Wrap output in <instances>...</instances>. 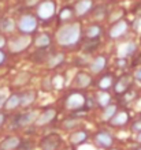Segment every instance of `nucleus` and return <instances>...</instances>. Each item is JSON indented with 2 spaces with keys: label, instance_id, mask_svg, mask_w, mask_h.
Returning <instances> with one entry per match:
<instances>
[{
  "label": "nucleus",
  "instance_id": "nucleus-1",
  "mask_svg": "<svg viewBox=\"0 0 141 150\" xmlns=\"http://www.w3.org/2000/svg\"><path fill=\"white\" fill-rule=\"evenodd\" d=\"M56 41L60 47L73 48L81 41V25L69 23L59 29L56 33Z\"/></svg>",
  "mask_w": 141,
  "mask_h": 150
},
{
  "label": "nucleus",
  "instance_id": "nucleus-2",
  "mask_svg": "<svg viewBox=\"0 0 141 150\" xmlns=\"http://www.w3.org/2000/svg\"><path fill=\"white\" fill-rule=\"evenodd\" d=\"M37 26H39V22H37V18L34 15H30V14H25V15L21 16L19 22H18V29L22 34H26L29 36L30 33L36 32L37 30Z\"/></svg>",
  "mask_w": 141,
  "mask_h": 150
},
{
  "label": "nucleus",
  "instance_id": "nucleus-3",
  "mask_svg": "<svg viewBox=\"0 0 141 150\" xmlns=\"http://www.w3.org/2000/svg\"><path fill=\"white\" fill-rule=\"evenodd\" d=\"M85 104H86V97L82 94V93H78V91L70 93L69 97L66 98V108L70 109V111L82 109Z\"/></svg>",
  "mask_w": 141,
  "mask_h": 150
},
{
  "label": "nucleus",
  "instance_id": "nucleus-4",
  "mask_svg": "<svg viewBox=\"0 0 141 150\" xmlns=\"http://www.w3.org/2000/svg\"><path fill=\"white\" fill-rule=\"evenodd\" d=\"M30 44H31V38L25 34V36H21V37H16V38L11 40L8 42V48H10V51L12 53H19V52L25 51Z\"/></svg>",
  "mask_w": 141,
  "mask_h": 150
},
{
  "label": "nucleus",
  "instance_id": "nucleus-5",
  "mask_svg": "<svg viewBox=\"0 0 141 150\" xmlns=\"http://www.w3.org/2000/svg\"><path fill=\"white\" fill-rule=\"evenodd\" d=\"M56 11V4L54 1H44L37 7V16L40 19L48 21L55 15Z\"/></svg>",
  "mask_w": 141,
  "mask_h": 150
},
{
  "label": "nucleus",
  "instance_id": "nucleus-6",
  "mask_svg": "<svg viewBox=\"0 0 141 150\" xmlns=\"http://www.w3.org/2000/svg\"><path fill=\"white\" fill-rule=\"evenodd\" d=\"M127 30H129V23L125 19H121L111 26L110 32H108V37L111 40H118L125 36L126 33H127Z\"/></svg>",
  "mask_w": 141,
  "mask_h": 150
},
{
  "label": "nucleus",
  "instance_id": "nucleus-7",
  "mask_svg": "<svg viewBox=\"0 0 141 150\" xmlns=\"http://www.w3.org/2000/svg\"><path fill=\"white\" fill-rule=\"evenodd\" d=\"M93 139L96 146L102 147V149H110L114 143V137L107 131H99L97 134L94 135Z\"/></svg>",
  "mask_w": 141,
  "mask_h": 150
},
{
  "label": "nucleus",
  "instance_id": "nucleus-8",
  "mask_svg": "<svg viewBox=\"0 0 141 150\" xmlns=\"http://www.w3.org/2000/svg\"><path fill=\"white\" fill-rule=\"evenodd\" d=\"M132 86V76L130 75H122L117 82L114 83V91L117 94H125L126 91H129Z\"/></svg>",
  "mask_w": 141,
  "mask_h": 150
},
{
  "label": "nucleus",
  "instance_id": "nucleus-9",
  "mask_svg": "<svg viewBox=\"0 0 141 150\" xmlns=\"http://www.w3.org/2000/svg\"><path fill=\"white\" fill-rule=\"evenodd\" d=\"M93 10V0H78L74 6V14L77 16H85Z\"/></svg>",
  "mask_w": 141,
  "mask_h": 150
},
{
  "label": "nucleus",
  "instance_id": "nucleus-10",
  "mask_svg": "<svg viewBox=\"0 0 141 150\" xmlns=\"http://www.w3.org/2000/svg\"><path fill=\"white\" fill-rule=\"evenodd\" d=\"M60 145V137L56 134L48 135L41 141V150H56Z\"/></svg>",
  "mask_w": 141,
  "mask_h": 150
},
{
  "label": "nucleus",
  "instance_id": "nucleus-11",
  "mask_svg": "<svg viewBox=\"0 0 141 150\" xmlns=\"http://www.w3.org/2000/svg\"><path fill=\"white\" fill-rule=\"evenodd\" d=\"M36 120H37V113L36 112H26V113L18 115L15 123L18 127H25L31 124V123H34Z\"/></svg>",
  "mask_w": 141,
  "mask_h": 150
},
{
  "label": "nucleus",
  "instance_id": "nucleus-12",
  "mask_svg": "<svg viewBox=\"0 0 141 150\" xmlns=\"http://www.w3.org/2000/svg\"><path fill=\"white\" fill-rule=\"evenodd\" d=\"M129 119H130V116H129L127 112L126 111H119V112H117V113L114 115V117L111 119L108 123H110L112 127H122V126H125V124H127Z\"/></svg>",
  "mask_w": 141,
  "mask_h": 150
},
{
  "label": "nucleus",
  "instance_id": "nucleus-13",
  "mask_svg": "<svg viewBox=\"0 0 141 150\" xmlns=\"http://www.w3.org/2000/svg\"><path fill=\"white\" fill-rule=\"evenodd\" d=\"M56 116V111L55 109H52V108H49V109H47V111L44 112V113H41L37 117V120H36V126H44V124H48V123H51L54 119H55Z\"/></svg>",
  "mask_w": 141,
  "mask_h": 150
},
{
  "label": "nucleus",
  "instance_id": "nucleus-14",
  "mask_svg": "<svg viewBox=\"0 0 141 150\" xmlns=\"http://www.w3.org/2000/svg\"><path fill=\"white\" fill-rule=\"evenodd\" d=\"M92 83V78H90L89 74H86V72H78V74L75 75L74 78V85L79 89H85L88 87Z\"/></svg>",
  "mask_w": 141,
  "mask_h": 150
},
{
  "label": "nucleus",
  "instance_id": "nucleus-15",
  "mask_svg": "<svg viewBox=\"0 0 141 150\" xmlns=\"http://www.w3.org/2000/svg\"><path fill=\"white\" fill-rule=\"evenodd\" d=\"M107 66V59L104 56H97V57H94L93 62H90V71L94 72V74H97V72H102Z\"/></svg>",
  "mask_w": 141,
  "mask_h": 150
},
{
  "label": "nucleus",
  "instance_id": "nucleus-16",
  "mask_svg": "<svg viewBox=\"0 0 141 150\" xmlns=\"http://www.w3.org/2000/svg\"><path fill=\"white\" fill-rule=\"evenodd\" d=\"M21 145V139L18 137H8L1 142L0 149L1 150H15Z\"/></svg>",
  "mask_w": 141,
  "mask_h": 150
},
{
  "label": "nucleus",
  "instance_id": "nucleus-17",
  "mask_svg": "<svg viewBox=\"0 0 141 150\" xmlns=\"http://www.w3.org/2000/svg\"><path fill=\"white\" fill-rule=\"evenodd\" d=\"M134 52H136V44L134 42H125L119 47L118 55H119V57H122V59H126V57H129V56L133 55Z\"/></svg>",
  "mask_w": 141,
  "mask_h": 150
},
{
  "label": "nucleus",
  "instance_id": "nucleus-18",
  "mask_svg": "<svg viewBox=\"0 0 141 150\" xmlns=\"http://www.w3.org/2000/svg\"><path fill=\"white\" fill-rule=\"evenodd\" d=\"M86 139H88V132L85 130H78L70 137V142L74 146H79V145L86 142Z\"/></svg>",
  "mask_w": 141,
  "mask_h": 150
},
{
  "label": "nucleus",
  "instance_id": "nucleus-19",
  "mask_svg": "<svg viewBox=\"0 0 141 150\" xmlns=\"http://www.w3.org/2000/svg\"><path fill=\"white\" fill-rule=\"evenodd\" d=\"M114 76L112 75H110V74H106V75H103L102 78L97 81V86H99V89L100 90H103V91H106V90H108V89H111V87L114 86Z\"/></svg>",
  "mask_w": 141,
  "mask_h": 150
},
{
  "label": "nucleus",
  "instance_id": "nucleus-20",
  "mask_svg": "<svg viewBox=\"0 0 141 150\" xmlns=\"http://www.w3.org/2000/svg\"><path fill=\"white\" fill-rule=\"evenodd\" d=\"M102 34H103V28L100 25H90L89 28L86 29V33H85L88 40H97Z\"/></svg>",
  "mask_w": 141,
  "mask_h": 150
},
{
  "label": "nucleus",
  "instance_id": "nucleus-21",
  "mask_svg": "<svg viewBox=\"0 0 141 150\" xmlns=\"http://www.w3.org/2000/svg\"><path fill=\"white\" fill-rule=\"evenodd\" d=\"M96 104L100 108H107L111 104V94L107 91H99L96 94Z\"/></svg>",
  "mask_w": 141,
  "mask_h": 150
},
{
  "label": "nucleus",
  "instance_id": "nucleus-22",
  "mask_svg": "<svg viewBox=\"0 0 141 150\" xmlns=\"http://www.w3.org/2000/svg\"><path fill=\"white\" fill-rule=\"evenodd\" d=\"M18 107H21V96L19 94H12L10 96L4 104V108L7 109V111H14Z\"/></svg>",
  "mask_w": 141,
  "mask_h": 150
},
{
  "label": "nucleus",
  "instance_id": "nucleus-23",
  "mask_svg": "<svg viewBox=\"0 0 141 150\" xmlns=\"http://www.w3.org/2000/svg\"><path fill=\"white\" fill-rule=\"evenodd\" d=\"M49 44H51V37L48 36V34H45V33L40 34V36H37V37L34 38V45H36L37 48H40V49H44V48H47Z\"/></svg>",
  "mask_w": 141,
  "mask_h": 150
},
{
  "label": "nucleus",
  "instance_id": "nucleus-24",
  "mask_svg": "<svg viewBox=\"0 0 141 150\" xmlns=\"http://www.w3.org/2000/svg\"><path fill=\"white\" fill-rule=\"evenodd\" d=\"M63 62H64V55L63 53H56V55H52L51 57H48L47 66L49 68H55V67H59Z\"/></svg>",
  "mask_w": 141,
  "mask_h": 150
},
{
  "label": "nucleus",
  "instance_id": "nucleus-25",
  "mask_svg": "<svg viewBox=\"0 0 141 150\" xmlns=\"http://www.w3.org/2000/svg\"><path fill=\"white\" fill-rule=\"evenodd\" d=\"M118 112V107L114 105V104H110L107 108H104V112H103V120H107L110 122L111 119L114 117V115Z\"/></svg>",
  "mask_w": 141,
  "mask_h": 150
},
{
  "label": "nucleus",
  "instance_id": "nucleus-26",
  "mask_svg": "<svg viewBox=\"0 0 141 150\" xmlns=\"http://www.w3.org/2000/svg\"><path fill=\"white\" fill-rule=\"evenodd\" d=\"M34 100H36V93H33V91L24 93V94H21V105L22 107H28L31 103H34Z\"/></svg>",
  "mask_w": 141,
  "mask_h": 150
},
{
  "label": "nucleus",
  "instance_id": "nucleus-27",
  "mask_svg": "<svg viewBox=\"0 0 141 150\" xmlns=\"http://www.w3.org/2000/svg\"><path fill=\"white\" fill-rule=\"evenodd\" d=\"M79 124H81V122H79L78 119L74 117V116H71V117H67L66 120H63L62 127L64 130H71V128H74V127H78Z\"/></svg>",
  "mask_w": 141,
  "mask_h": 150
},
{
  "label": "nucleus",
  "instance_id": "nucleus-28",
  "mask_svg": "<svg viewBox=\"0 0 141 150\" xmlns=\"http://www.w3.org/2000/svg\"><path fill=\"white\" fill-rule=\"evenodd\" d=\"M14 28H15V23H14V21L10 19V18H4V19L0 22V29L6 33L12 32Z\"/></svg>",
  "mask_w": 141,
  "mask_h": 150
},
{
  "label": "nucleus",
  "instance_id": "nucleus-29",
  "mask_svg": "<svg viewBox=\"0 0 141 150\" xmlns=\"http://www.w3.org/2000/svg\"><path fill=\"white\" fill-rule=\"evenodd\" d=\"M73 14H74V10H73L71 7L62 8V11L59 12V21H62V22H64V21H69L70 18H73Z\"/></svg>",
  "mask_w": 141,
  "mask_h": 150
},
{
  "label": "nucleus",
  "instance_id": "nucleus-30",
  "mask_svg": "<svg viewBox=\"0 0 141 150\" xmlns=\"http://www.w3.org/2000/svg\"><path fill=\"white\" fill-rule=\"evenodd\" d=\"M93 16L96 19H102L106 16V6H99L93 10Z\"/></svg>",
  "mask_w": 141,
  "mask_h": 150
},
{
  "label": "nucleus",
  "instance_id": "nucleus-31",
  "mask_svg": "<svg viewBox=\"0 0 141 150\" xmlns=\"http://www.w3.org/2000/svg\"><path fill=\"white\" fill-rule=\"evenodd\" d=\"M63 83H64V79H63L62 75H59V74L56 75L54 79H52V86L55 87V89H62Z\"/></svg>",
  "mask_w": 141,
  "mask_h": 150
},
{
  "label": "nucleus",
  "instance_id": "nucleus-32",
  "mask_svg": "<svg viewBox=\"0 0 141 150\" xmlns=\"http://www.w3.org/2000/svg\"><path fill=\"white\" fill-rule=\"evenodd\" d=\"M29 81V74L28 72H21L15 79V85H22V83H26Z\"/></svg>",
  "mask_w": 141,
  "mask_h": 150
},
{
  "label": "nucleus",
  "instance_id": "nucleus-33",
  "mask_svg": "<svg viewBox=\"0 0 141 150\" xmlns=\"http://www.w3.org/2000/svg\"><path fill=\"white\" fill-rule=\"evenodd\" d=\"M122 16H123V10H118V11L112 12L110 15V21H114V22H118V21L122 19Z\"/></svg>",
  "mask_w": 141,
  "mask_h": 150
},
{
  "label": "nucleus",
  "instance_id": "nucleus-34",
  "mask_svg": "<svg viewBox=\"0 0 141 150\" xmlns=\"http://www.w3.org/2000/svg\"><path fill=\"white\" fill-rule=\"evenodd\" d=\"M132 131H133V132H137V134L141 132V119L136 120V122L132 124Z\"/></svg>",
  "mask_w": 141,
  "mask_h": 150
},
{
  "label": "nucleus",
  "instance_id": "nucleus-35",
  "mask_svg": "<svg viewBox=\"0 0 141 150\" xmlns=\"http://www.w3.org/2000/svg\"><path fill=\"white\" fill-rule=\"evenodd\" d=\"M43 87H44V90H51L52 87V81L49 78H47V79H44V82H43Z\"/></svg>",
  "mask_w": 141,
  "mask_h": 150
},
{
  "label": "nucleus",
  "instance_id": "nucleus-36",
  "mask_svg": "<svg viewBox=\"0 0 141 150\" xmlns=\"http://www.w3.org/2000/svg\"><path fill=\"white\" fill-rule=\"evenodd\" d=\"M88 62H89V57H88V56H84V57H79V59H77V64H81V66L89 64Z\"/></svg>",
  "mask_w": 141,
  "mask_h": 150
},
{
  "label": "nucleus",
  "instance_id": "nucleus-37",
  "mask_svg": "<svg viewBox=\"0 0 141 150\" xmlns=\"http://www.w3.org/2000/svg\"><path fill=\"white\" fill-rule=\"evenodd\" d=\"M122 96L125 97L126 101H130L132 98H134V97H136V94H134V91H126L125 94H122Z\"/></svg>",
  "mask_w": 141,
  "mask_h": 150
},
{
  "label": "nucleus",
  "instance_id": "nucleus-38",
  "mask_svg": "<svg viewBox=\"0 0 141 150\" xmlns=\"http://www.w3.org/2000/svg\"><path fill=\"white\" fill-rule=\"evenodd\" d=\"M133 76H134V79H137V81H140V82H141V67L137 68V70L134 71Z\"/></svg>",
  "mask_w": 141,
  "mask_h": 150
},
{
  "label": "nucleus",
  "instance_id": "nucleus-39",
  "mask_svg": "<svg viewBox=\"0 0 141 150\" xmlns=\"http://www.w3.org/2000/svg\"><path fill=\"white\" fill-rule=\"evenodd\" d=\"M117 64H118V67H122V68H123V67H126V64H127V63H126V59H122V57H119Z\"/></svg>",
  "mask_w": 141,
  "mask_h": 150
},
{
  "label": "nucleus",
  "instance_id": "nucleus-40",
  "mask_svg": "<svg viewBox=\"0 0 141 150\" xmlns=\"http://www.w3.org/2000/svg\"><path fill=\"white\" fill-rule=\"evenodd\" d=\"M6 59H7V56H6V53H4V52L1 51V49H0V66H1V64H4Z\"/></svg>",
  "mask_w": 141,
  "mask_h": 150
},
{
  "label": "nucleus",
  "instance_id": "nucleus-41",
  "mask_svg": "<svg viewBox=\"0 0 141 150\" xmlns=\"http://www.w3.org/2000/svg\"><path fill=\"white\" fill-rule=\"evenodd\" d=\"M133 28L136 29V30H141V18H138L137 21H136V22H134V25H133Z\"/></svg>",
  "mask_w": 141,
  "mask_h": 150
},
{
  "label": "nucleus",
  "instance_id": "nucleus-42",
  "mask_svg": "<svg viewBox=\"0 0 141 150\" xmlns=\"http://www.w3.org/2000/svg\"><path fill=\"white\" fill-rule=\"evenodd\" d=\"M6 44H7V41H6V37H4V36H0V49H3V48L6 47Z\"/></svg>",
  "mask_w": 141,
  "mask_h": 150
},
{
  "label": "nucleus",
  "instance_id": "nucleus-43",
  "mask_svg": "<svg viewBox=\"0 0 141 150\" xmlns=\"http://www.w3.org/2000/svg\"><path fill=\"white\" fill-rule=\"evenodd\" d=\"M6 101H7V98H6V96H4V94H0V109H1V107H4V104H6Z\"/></svg>",
  "mask_w": 141,
  "mask_h": 150
},
{
  "label": "nucleus",
  "instance_id": "nucleus-44",
  "mask_svg": "<svg viewBox=\"0 0 141 150\" xmlns=\"http://www.w3.org/2000/svg\"><path fill=\"white\" fill-rule=\"evenodd\" d=\"M40 0H26V4L28 6H33V4H37Z\"/></svg>",
  "mask_w": 141,
  "mask_h": 150
},
{
  "label": "nucleus",
  "instance_id": "nucleus-45",
  "mask_svg": "<svg viewBox=\"0 0 141 150\" xmlns=\"http://www.w3.org/2000/svg\"><path fill=\"white\" fill-rule=\"evenodd\" d=\"M4 120H6V115H4V113H0V127L3 126Z\"/></svg>",
  "mask_w": 141,
  "mask_h": 150
},
{
  "label": "nucleus",
  "instance_id": "nucleus-46",
  "mask_svg": "<svg viewBox=\"0 0 141 150\" xmlns=\"http://www.w3.org/2000/svg\"><path fill=\"white\" fill-rule=\"evenodd\" d=\"M137 142L141 143V132H140V134H137Z\"/></svg>",
  "mask_w": 141,
  "mask_h": 150
},
{
  "label": "nucleus",
  "instance_id": "nucleus-47",
  "mask_svg": "<svg viewBox=\"0 0 141 150\" xmlns=\"http://www.w3.org/2000/svg\"><path fill=\"white\" fill-rule=\"evenodd\" d=\"M137 150H141V147H138V149H137Z\"/></svg>",
  "mask_w": 141,
  "mask_h": 150
},
{
  "label": "nucleus",
  "instance_id": "nucleus-48",
  "mask_svg": "<svg viewBox=\"0 0 141 150\" xmlns=\"http://www.w3.org/2000/svg\"><path fill=\"white\" fill-rule=\"evenodd\" d=\"M140 62H141V59H140Z\"/></svg>",
  "mask_w": 141,
  "mask_h": 150
},
{
  "label": "nucleus",
  "instance_id": "nucleus-49",
  "mask_svg": "<svg viewBox=\"0 0 141 150\" xmlns=\"http://www.w3.org/2000/svg\"><path fill=\"white\" fill-rule=\"evenodd\" d=\"M0 150H1V149H0Z\"/></svg>",
  "mask_w": 141,
  "mask_h": 150
}]
</instances>
